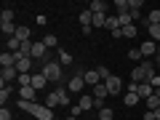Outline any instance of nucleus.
<instances>
[{"label": "nucleus", "mask_w": 160, "mask_h": 120, "mask_svg": "<svg viewBox=\"0 0 160 120\" xmlns=\"http://www.w3.org/2000/svg\"><path fill=\"white\" fill-rule=\"evenodd\" d=\"M152 93H155V88L149 86V83H139V96H142L144 102H147V99L152 96Z\"/></svg>", "instance_id": "obj_16"}, {"label": "nucleus", "mask_w": 160, "mask_h": 120, "mask_svg": "<svg viewBox=\"0 0 160 120\" xmlns=\"http://www.w3.org/2000/svg\"><path fill=\"white\" fill-rule=\"evenodd\" d=\"M115 118V112L109 107H104V109H99V120H112Z\"/></svg>", "instance_id": "obj_33"}, {"label": "nucleus", "mask_w": 160, "mask_h": 120, "mask_svg": "<svg viewBox=\"0 0 160 120\" xmlns=\"http://www.w3.org/2000/svg\"><path fill=\"white\" fill-rule=\"evenodd\" d=\"M83 80H86V86H91V88L102 83V78H99L96 69H86V72H83Z\"/></svg>", "instance_id": "obj_10"}, {"label": "nucleus", "mask_w": 160, "mask_h": 120, "mask_svg": "<svg viewBox=\"0 0 160 120\" xmlns=\"http://www.w3.org/2000/svg\"><path fill=\"white\" fill-rule=\"evenodd\" d=\"M0 29H3V35H8V38L16 35V24H0Z\"/></svg>", "instance_id": "obj_32"}, {"label": "nucleus", "mask_w": 160, "mask_h": 120, "mask_svg": "<svg viewBox=\"0 0 160 120\" xmlns=\"http://www.w3.org/2000/svg\"><path fill=\"white\" fill-rule=\"evenodd\" d=\"M147 24H149V27H155V24H160V11H158V8H152V11L147 13Z\"/></svg>", "instance_id": "obj_23"}, {"label": "nucleus", "mask_w": 160, "mask_h": 120, "mask_svg": "<svg viewBox=\"0 0 160 120\" xmlns=\"http://www.w3.org/2000/svg\"><path fill=\"white\" fill-rule=\"evenodd\" d=\"M107 29H109V32H115V29H123V27H120V19H118V13L107 16Z\"/></svg>", "instance_id": "obj_21"}, {"label": "nucleus", "mask_w": 160, "mask_h": 120, "mask_svg": "<svg viewBox=\"0 0 160 120\" xmlns=\"http://www.w3.org/2000/svg\"><path fill=\"white\" fill-rule=\"evenodd\" d=\"M0 67H3V69L16 67V56H13L11 51H3V53H0Z\"/></svg>", "instance_id": "obj_12"}, {"label": "nucleus", "mask_w": 160, "mask_h": 120, "mask_svg": "<svg viewBox=\"0 0 160 120\" xmlns=\"http://www.w3.org/2000/svg\"><path fill=\"white\" fill-rule=\"evenodd\" d=\"M29 67H32V56L16 59V72H19V75H29Z\"/></svg>", "instance_id": "obj_11"}, {"label": "nucleus", "mask_w": 160, "mask_h": 120, "mask_svg": "<svg viewBox=\"0 0 160 120\" xmlns=\"http://www.w3.org/2000/svg\"><path fill=\"white\" fill-rule=\"evenodd\" d=\"M149 40H155V43H160V24H155V27H149Z\"/></svg>", "instance_id": "obj_34"}, {"label": "nucleus", "mask_w": 160, "mask_h": 120, "mask_svg": "<svg viewBox=\"0 0 160 120\" xmlns=\"http://www.w3.org/2000/svg\"><path fill=\"white\" fill-rule=\"evenodd\" d=\"M93 27H107V13H93Z\"/></svg>", "instance_id": "obj_29"}, {"label": "nucleus", "mask_w": 160, "mask_h": 120, "mask_svg": "<svg viewBox=\"0 0 160 120\" xmlns=\"http://www.w3.org/2000/svg\"><path fill=\"white\" fill-rule=\"evenodd\" d=\"M43 43H46V48H56V46H59V38H56V35H51V32H48L46 38H43Z\"/></svg>", "instance_id": "obj_27"}, {"label": "nucleus", "mask_w": 160, "mask_h": 120, "mask_svg": "<svg viewBox=\"0 0 160 120\" xmlns=\"http://www.w3.org/2000/svg\"><path fill=\"white\" fill-rule=\"evenodd\" d=\"M155 120H160V107H158V109H155Z\"/></svg>", "instance_id": "obj_43"}, {"label": "nucleus", "mask_w": 160, "mask_h": 120, "mask_svg": "<svg viewBox=\"0 0 160 120\" xmlns=\"http://www.w3.org/2000/svg\"><path fill=\"white\" fill-rule=\"evenodd\" d=\"M46 107H48V109L59 107V93H56V91H53V93H48V96H46Z\"/></svg>", "instance_id": "obj_25"}, {"label": "nucleus", "mask_w": 160, "mask_h": 120, "mask_svg": "<svg viewBox=\"0 0 160 120\" xmlns=\"http://www.w3.org/2000/svg\"><path fill=\"white\" fill-rule=\"evenodd\" d=\"M67 120H78V118H72V115H69V118H67Z\"/></svg>", "instance_id": "obj_45"}, {"label": "nucleus", "mask_w": 160, "mask_h": 120, "mask_svg": "<svg viewBox=\"0 0 160 120\" xmlns=\"http://www.w3.org/2000/svg\"><path fill=\"white\" fill-rule=\"evenodd\" d=\"M80 27H93V11L91 8H86L80 13Z\"/></svg>", "instance_id": "obj_14"}, {"label": "nucleus", "mask_w": 160, "mask_h": 120, "mask_svg": "<svg viewBox=\"0 0 160 120\" xmlns=\"http://www.w3.org/2000/svg\"><path fill=\"white\" fill-rule=\"evenodd\" d=\"M56 93H59V107H69V96H72V93H69L67 88H56Z\"/></svg>", "instance_id": "obj_17"}, {"label": "nucleus", "mask_w": 160, "mask_h": 120, "mask_svg": "<svg viewBox=\"0 0 160 120\" xmlns=\"http://www.w3.org/2000/svg\"><path fill=\"white\" fill-rule=\"evenodd\" d=\"M80 107H83V112L93 107V99H91V93H80Z\"/></svg>", "instance_id": "obj_24"}, {"label": "nucleus", "mask_w": 160, "mask_h": 120, "mask_svg": "<svg viewBox=\"0 0 160 120\" xmlns=\"http://www.w3.org/2000/svg\"><path fill=\"white\" fill-rule=\"evenodd\" d=\"M107 96H109V91H107V86H104V83L93 86V99H107Z\"/></svg>", "instance_id": "obj_19"}, {"label": "nucleus", "mask_w": 160, "mask_h": 120, "mask_svg": "<svg viewBox=\"0 0 160 120\" xmlns=\"http://www.w3.org/2000/svg\"><path fill=\"white\" fill-rule=\"evenodd\" d=\"M46 83H48V78H46L43 72H35V75H32V88H35V91H43Z\"/></svg>", "instance_id": "obj_13"}, {"label": "nucleus", "mask_w": 160, "mask_h": 120, "mask_svg": "<svg viewBox=\"0 0 160 120\" xmlns=\"http://www.w3.org/2000/svg\"><path fill=\"white\" fill-rule=\"evenodd\" d=\"M0 24H13V8H3V13H0Z\"/></svg>", "instance_id": "obj_22"}, {"label": "nucleus", "mask_w": 160, "mask_h": 120, "mask_svg": "<svg viewBox=\"0 0 160 120\" xmlns=\"http://www.w3.org/2000/svg\"><path fill=\"white\" fill-rule=\"evenodd\" d=\"M139 51H142V56H144V59H152V56L158 59V43H155V40H144Z\"/></svg>", "instance_id": "obj_3"}, {"label": "nucleus", "mask_w": 160, "mask_h": 120, "mask_svg": "<svg viewBox=\"0 0 160 120\" xmlns=\"http://www.w3.org/2000/svg\"><path fill=\"white\" fill-rule=\"evenodd\" d=\"M144 120H155V112H152V109H147V115H144Z\"/></svg>", "instance_id": "obj_42"}, {"label": "nucleus", "mask_w": 160, "mask_h": 120, "mask_svg": "<svg viewBox=\"0 0 160 120\" xmlns=\"http://www.w3.org/2000/svg\"><path fill=\"white\" fill-rule=\"evenodd\" d=\"M147 107H149V109H152V112H155V109H158V107H160V99H158V93H152V96H149V99H147Z\"/></svg>", "instance_id": "obj_35"}, {"label": "nucleus", "mask_w": 160, "mask_h": 120, "mask_svg": "<svg viewBox=\"0 0 160 120\" xmlns=\"http://www.w3.org/2000/svg\"><path fill=\"white\" fill-rule=\"evenodd\" d=\"M152 75H155V64L149 62V59H144L139 67H133L131 83H149V80H152Z\"/></svg>", "instance_id": "obj_1"}, {"label": "nucleus", "mask_w": 160, "mask_h": 120, "mask_svg": "<svg viewBox=\"0 0 160 120\" xmlns=\"http://www.w3.org/2000/svg\"><path fill=\"white\" fill-rule=\"evenodd\" d=\"M46 43H43V40H38V43H32V53H29V56L32 59H40V62H46Z\"/></svg>", "instance_id": "obj_7"}, {"label": "nucleus", "mask_w": 160, "mask_h": 120, "mask_svg": "<svg viewBox=\"0 0 160 120\" xmlns=\"http://www.w3.org/2000/svg\"><path fill=\"white\" fill-rule=\"evenodd\" d=\"M158 69H160V59H158Z\"/></svg>", "instance_id": "obj_46"}, {"label": "nucleus", "mask_w": 160, "mask_h": 120, "mask_svg": "<svg viewBox=\"0 0 160 120\" xmlns=\"http://www.w3.org/2000/svg\"><path fill=\"white\" fill-rule=\"evenodd\" d=\"M158 11H160V6H158Z\"/></svg>", "instance_id": "obj_48"}, {"label": "nucleus", "mask_w": 160, "mask_h": 120, "mask_svg": "<svg viewBox=\"0 0 160 120\" xmlns=\"http://www.w3.org/2000/svg\"><path fill=\"white\" fill-rule=\"evenodd\" d=\"M19 99H24V102H38V91H35L32 86H24V88H19Z\"/></svg>", "instance_id": "obj_9"}, {"label": "nucleus", "mask_w": 160, "mask_h": 120, "mask_svg": "<svg viewBox=\"0 0 160 120\" xmlns=\"http://www.w3.org/2000/svg\"><path fill=\"white\" fill-rule=\"evenodd\" d=\"M123 102H126V107H136V104L142 102V96H139V91H128Z\"/></svg>", "instance_id": "obj_15"}, {"label": "nucleus", "mask_w": 160, "mask_h": 120, "mask_svg": "<svg viewBox=\"0 0 160 120\" xmlns=\"http://www.w3.org/2000/svg\"><path fill=\"white\" fill-rule=\"evenodd\" d=\"M29 32H32L29 27H16V35H13V38L22 40V43H27V40H29Z\"/></svg>", "instance_id": "obj_20"}, {"label": "nucleus", "mask_w": 160, "mask_h": 120, "mask_svg": "<svg viewBox=\"0 0 160 120\" xmlns=\"http://www.w3.org/2000/svg\"><path fill=\"white\" fill-rule=\"evenodd\" d=\"M158 59H160V43H158Z\"/></svg>", "instance_id": "obj_44"}, {"label": "nucleus", "mask_w": 160, "mask_h": 120, "mask_svg": "<svg viewBox=\"0 0 160 120\" xmlns=\"http://www.w3.org/2000/svg\"><path fill=\"white\" fill-rule=\"evenodd\" d=\"M115 8H118V16L120 13H128V0H115Z\"/></svg>", "instance_id": "obj_31"}, {"label": "nucleus", "mask_w": 160, "mask_h": 120, "mask_svg": "<svg viewBox=\"0 0 160 120\" xmlns=\"http://www.w3.org/2000/svg\"><path fill=\"white\" fill-rule=\"evenodd\" d=\"M104 86H107V91H109V93H120V91H123V80H120L118 75H112V78L104 80Z\"/></svg>", "instance_id": "obj_5"}, {"label": "nucleus", "mask_w": 160, "mask_h": 120, "mask_svg": "<svg viewBox=\"0 0 160 120\" xmlns=\"http://www.w3.org/2000/svg\"><path fill=\"white\" fill-rule=\"evenodd\" d=\"M62 67H67V64H72V53H67V51H59V59H56Z\"/></svg>", "instance_id": "obj_28"}, {"label": "nucleus", "mask_w": 160, "mask_h": 120, "mask_svg": "<svg viewBox=\"0 0 160 120\" xmlns=\"http://www.w3.org/2000/svg\"><path fill=\"white\" fill-rule=\"evenodd\" d=\"M32 115H35L38 120H53V118H56V115H53L46 104H35V112H32Z\"/></svg>", "instance_id": "obj_6"}, {"label": "nucleus", "mask_w": 160, "mask_h": 120, "mask_svg": "<svg viewBox=\"0 0 160 120\" xmlns=\"http://www.w3.org/2000/svg\"><path fill=\"white\" fill-rule=\"evenodd\" d=\"M139 29H136V24H131V27H123V38H133Z\"/></svg>", "instance_id": "obj_36"}, {"label": "nucleus", "mask_w": 160, "mask_h": 120, "mask_svg": "<svg viewBox=\"0 0 160 120\" xmlns=\"http://www.w3.org/2000/svg\"><path fill=\"white\" fill-rule=\"evenodd\" d=\"M16 78H19L16 67H8V69H3V72H0V83H3V86H11Z\"/></svg>", "instance_id": "obj_8"}, {"label": "nucleus", "mask_w": 160, "mask_h": 120, "mask_svg": "<svg viewBox=\"0 0 160 120\" xmlns=\"http://www.w3.org/2000/svg\"><path fill=\"white\" fill-rule=\"evenodd\" d=\"M53 120H62V118H53Z\"/></svg>", "instance_id": "obj_47"}, {"label": "nucleus", "mask_w": 160, "mask_h": 120, "mask_svg": "<svg viewBox=\"0 0 160 120\" xmlns=\"http://www.w3.org/2000/svg\"><path fill=\"white\" fill-rule=\"evenodd\" d=\"M128 59H131V62H139V64L144 62V56H142V51H139V48H131V51H128Z\"/></svg>", "instance_id": "obj_30"}, {"label": "nucleus", "mask_w": 160, "mask_h": 120, "mask_svg": "<svg viewBox=\"0 0 160 120\" xmlns=\"http://www.w3.org/2000/svg\"><path fill=\"white\" fill-rule=\"evenodd\" d=\"M0 120H11V112H8V109H6V107L0 109Z\"/></svg>", "instance_id": "obj_41"}, {"label": "nucleus", "mask_w": 160, "mask_h": 120, "mask_svg": "<svg viewBox=\"0 0 160 120\" xmlns=\"http://www.w3.org/2000/svg\"><path fill=\"white\" fill-rule=\"evenodd\" d=\"M144 6V0H128V11H139Z\"/></svg>", "instance_id": "obj_38"}, {"label": "nucleus", "mask_w": 160, "mask_h": 120, "mask_svg": "<svg viewBox=\"0 0 160 120\" xmlns=\"http://www.w3.org/2000/svg\"><path fill=\"white\" fill-rule=\"evenodd\" d=\"M69 115H72V118H78V115H83V107H80V104H75V107H69Z\"/></svg>", "instance_id": "obj_39"}, {"label": "nucleus", "mask_w": 160, "mask_h": 120, "mask_svg": "<svg viewBox=\"0 0 160 120\" xmlns=\"http://www.w3.org/2000/svg\"><path fill=\"white\" fill-rule=\"evenodd\" d=\"M107 3H104V0H91V11L93 13H107Z\"/></svg>", "instance_id": "obj_18"}, {"label": "nucleus", "mask_w": 160, "mask_h": 120, "mask_svg": "<svg viewBox=\"0 0 160 120\" xmlns=\"http://www.w3.org/2000/svg\"><path fill=\"white\" fill-rule=\"evenodd\" d=\"M96 72H99V78H102V83H104L107 78H112V72H109L107 67H96Z\"/></svg>", "instance_id": "obj_37"}, {"label": "nucleus", "mask_w": 160, "mask_h": 120, "mask_svg": "<svg viewBox=\"0 0 160 120\" xmlns=\"http://www.w3.org/2000/svg\"><path fill=\"white\" fill-rule=\"evenodd\" d=\"M149 86H152L155 91H158V88H160V75H152V80H149Z\"/></svg>", "instance_id": "obj_40"}, {"label": "nucleus", "mask_w": 160, "mask_h": 120, "mask_svg": "<svg viewBox=\"0 0 160 120\" xmlns=\"http://www.w3.org/2000/svg\"><path fill=\"white\" fill-rule=\"evenodd\" d=\"M43 75H46L51 83H62V64L59 62H43Z\"/></svg>", "instance_id": "obj_2"}, {"label": "nucleus", "mask_w": 160, "mask_h": 120, "mask_svg": "<svg viewBox=\"0 0 160 120\" xmlns=\"http://www.w3.org/2000/svg\"><path fill=\"white\" fill-rule=\"evenodd\" d=\"M11 93H13L11 86H3V88H0V104H3V107H6V102H8V96H11Z\"/></svg>", "instance_id": "obj_26"}, {"label": "nucleus", "mask_w": 160, "mask_h": 120, "mask_svg": "<svg viewBox=\"0 0 160 120\" xmlns=\"http://www.w3.org/2000/svg\"><path fill=\"white\" fill-rule=\"evenodd\" d=\"M83 86H86L83 72H75L72 78H69V93H80V91H83Z\"/></svg>", "instance_id": "obj_4"}]
</instances>
